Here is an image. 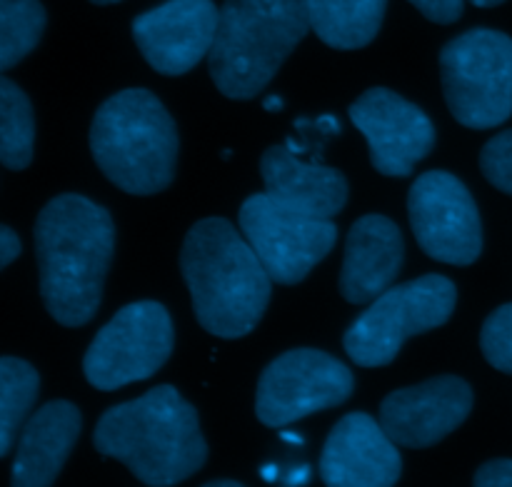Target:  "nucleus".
Returning <instances> with one entry per match:
<instances>
[{"label": "nucleus", "instance_id": "obj_1", "mask_svg": "<svg viewBox=\"0 0 512 487\" xmlns=\"http://www.w3.org/2000/svg\"><path fill=\"white\" fill-rule=\"evenodd\" d=\"M113 250V218L85 195H58L40 210L35 258L40 295L53 320L80 328L95 318Z\"/></svg>", "mask_w": 512, "mask_h": 487}, {"label": "nucleus", "instance_id": "obj_2", "mask_svg": "<svg viewBox=\"0 0 512 487\" xmlns=\"http://www.w3.org/2000/svg\"><path fill=\"white\" fill-rule=\"evenodd\" d=\"M198 323L223 340L253 333L268 310L273 278L243 233L225 218H205L190 228L180 250Z\"/></svg>", "mask_w": 512, "mask_h": 487}, {"label": "nucleus", "instance_id": "obj_3", "mask_svg": "<svg viewBox=\"0 0 512 487\" xmlns=\"http://www.w3.org/2000/svg\"><path fill=\"white\" fill-rule=\"evenodd\" d=\"M93 443L150 487L183 483L208 460L198 413L173 385H158L103 413Z\"/></svg>", "mask_w": 512, "mask_h": 487}, {"label": "nucleus", "instance_id": "obj_4", "mask_svg": "<svg viewBox=\"0 0 512 487\" xmlns=\"http://www.w3.org/2000/svg\"><path fill=\"white\" fill-rule=\"evenodd\" d=\"M90 153L120 190L155 195L175 178L178 128L150 90H120L95 110Z\"/></svg>", "mask_w": 512, "mask_h": 487}, {"label": "nucleus", "instance_id": "obj_5", "mask_svg": "<svg viewBox=\"0 0 512 487\" xmlns=\"http://www.w3.org/2000/svg\"><path fill=\"white\" fill-rule=\"evenodd\" d=\"M308 30V0H225L208 55L210 78L228 98H255Z\"/></svg>", "mask_w": 512, "mask_h": 487}, {"label": "nucleus", "instance_id": "obj_6", "mask_svg": "<svg viewBox=\"0 0 512 487\" xmlns=\"http://www.w3.org/2000/svg\"><path fill=\"white\" fill-rule=\"evenodd\" d=\"M440 78L460 125L498 128L512 115V38L490 28L458 35L440 50Z\"/></svg>", "mask_w": 512, "mask_h": 487}, {"label": "nucleus", "instance_id": "obj_7", "mask_svg": "<svg viewBox=\"0 0 512 487\" xmlns=\"http://www.w3.org/2000/svg\"><path fill=\"white\" fill-rule=\"evenodd\" d=\"M455 303L458 288L445 275H423L388 288L348 328L343 338L345 353L360 368L390 365L405 340L448 323Z\"/></svg>", "mask_w": 512, "mask_h": 487}, {"label": "nucleus", "instance_id": "obj_8", "mask_svg": "<svg viewBox=\"0 0 512 487\" xmlns=\"http://www.w3.org/2000/svg\"><path fill=\"white\" fill-rule=\"evenodd\" d=\"M175 330L170 313L155 300L125 305L90 343L83 373L98 390H118L148 380L168 363Z\"/></svg>", "mask_w": 512, "mask_h": 487}, {"label": "nucleus", "instance_id": "obj_9", "mask_svg": "<svg viewBox=\"0 0 512 487\" xmlns=\"http://www.w3.org/2000/svg\"><path fill=\"white\" fill-rule=\"evenodd\" d=\"M240 230L258 253L273 283L295 285L328 258L338 240L330 218H313L278 203L273 195L255 193L240 205Z\"/></svg>", "mask_w": 512, "mask_h": 487}, {"label": "nucleus", "instance_id": "obj_10", "mask_svg": "<svg viewBox=\"0 0 512 487\" xmlns=\"http://www.w3.org/2000/svg\"><path fill=\"white\" fill-rule=\"evenodd\" d=\"M348 365L315 348L288 350L263 370L255 415L268 428H285L305 415L343 405L353 395Z\"/></svg>", "mask_w": 512, "mask_h": 487}, {"label": "nucleus", "instance_id": "obj_11", "mask_svg": "<svg viewBox=\"0 0 512 487\" xmlns=\"http://www.w3.org/2000/svg\"><path fill=\"white\" fill-rule=\"evenodd\" d=\"M408 215L420 248L433 260L470 265L483 253V223L473 195L460 178L430 170L408 193Z\"/></svg>", "mask_w": 512, "mask_h": 487}, {"label": "nucleus", "instance_id": "obj_12", "mask_svg": "<svg viewBox=\"0 0 512 487\" xmlns=\"http://www.w3.org/2000/svg\"><path fill=\"white\" fill-rule=\"evenodd\" d=\"M350 120L370 145L378 173L408 178L435 145V125L415 103L388 88H370L350 105Z\"/></svg>", "mask_w": 512, "mask_h": 487}, {"label": "nucleus", "instance_id": "obj_13", "mask_svg": "<svg viewBox=\"0 0 512 487\" xmlns=\"http://www.w3.org/2000/svg\"><path fill=\"white\" fill-rule=\"evenodd\" d=\"M218 25L213 0H168L133 20V38L150 68L183 75L210 55Z\"/></svg>", "mask_w": 512, "mask_h": 487}, {"label": "nucleus", "instance_id": "obj_14", "mask_svg": "<svg viewBox=\"0 0 512 487\" xmlns=\"http://www.w3.org/2000/svg\"><path fill=\"white\" fill-rule=\"evenodd\" d=\"M473 388L458 375H440L390 393L380 405V425L400 448H433L468 420Z\"/></svg>", "mask_w": 512, "mask_h": 487}, {"label": "nucleus", "instance_id": "obj_15", "mask_svg": "<svg viewBox=\"0 0 512 487\" xmlns=\"http://www.w3.org/2000/svg\"><path fill=\"white\" fill-rule=\"evenodd\" d=\"M400 473L398 443L368 413L345 415L320 455V478L330 487H390Z\"/></svg>", "mask_w": 512, "mask_h": 487}, {"label": "nucleus", "instance_id": "obj_16", "mask_svg": "<svg viewBox=\"0 0 512 487\" xmlns=\"http://www.w3.org/2000/svg\"><path fill=\"white\" fill-rule=\"evenodd\" d=\"M405 243L398 225L385 215L355 220L345 240L340 293L348 303L365 305L383 295L403 268Z\"/></svg>", "mask_w": 512, "mask_h": 487}, {"label": "nucleus", "instance_id": "obj_17", "mask_svg": "<svg viewBox=\"0 0 512 487\" xmlns=\"http://www.w3.org/2000/svg\"><path fill=\"white\" fill-rule=\"evenodd\" d=\"M265 193L278 203L313 215L333 218L348 203V180L328 165L303 163L288 145H273L260 158Z\"/></svg>", "mask_w": 512, "mask_h": 487}, {"label": "nucleus", "instance_id": "obj_18", "mask_svg": "<svg viewBox=\"0 0 512 487\" xmlns=\"http://www.w3.org/2000/svg\"><path fill=\"white\" fill-rule=\"evenodd\" d=\"M80 428H83L80 410L68 400H53V403L43 405L38 413H33L18 438V450H15L13 460V485H53L78 440Z\"/></svg>", "mask_w": 512, "mask_h": 487}, {"label": "nucleus", "instance_id": "obj_19", "mask_svg": "<svg viewBox=\"0 0 512 487\" xmlns=\"http://www.w3.org/2000/svg\"><path fill=\"white\" fill-rule=\"evenodd\" d=\"M388 0H308L310 28L335 50H358L373 43L383 25Z\"/></svg>", "mask_w": 512, "mask_h": 487}, {"label": "nucleus", "instance_id": "obj_20", "mask_svg": "<svg viewBox=\"0 0 512 487\" xmlns=\"http://www.w3.org/2000/svg\"><path fill=\"white\" fill-rule=\"evenodd\" d=\"M35 118L28 95L10 78H0V160L8 170L28 168L33 160Z\"/></svg>", "mask_w": 512, "mask_h": 487}, {"label": "nucleus", "instance_id": "obj_21", "mask_svg": "<svg viewBox=\"0 0 512 487\" xmlns=\"http://www.w3.org/2000/svg\"><path fill=\"white\" fill-rule=\"evenodd\" d=\"M40 390V375L30 363L5 355L0 360V455L13 450L18 430Z\"/></svg>", "mask_w": 512, "mask_h": 487}, {"label": "nucleus", "instance_id": "obj_22", "mask_svg": "<svg viewBox=\"0 0 512 487\" xmlns=\"http://www.w3.org/2000/svg\"><path fill=\"white\" fill-rule=\"evenodd\" d=\"M45 30L40 0H0V70H10L38 45Z\"/></svg>", "mask_w": 512, "mask_h": 487}, {"label": "nucleus", "instance_id": "obj_23", "mask_svg": "<svg viewBox=\"0 0 512 487\" xmlns=\"http://www.w3.org/2000/svg\"><path fill=\"white\" fill-rule=\"evenodd\" d=\"M480 348L493 368L512 375V303L500 305L488 315L480 333Z\"/></svg>", "mask_w": 512, "mask_h": 487}, {"label": "nucleus", "instance_id": "obj_24", "mask_svg": "<svg viewBox=\"0 0 512 487\" xmlns=\"http://www.w3.org/2000/svg\"><path fill=\"white\" fill-rule=\"evenodd\" d=\"M480 170L490 185L512 195V130L498 133L485 143L480 153Z\"/></svg>", "mask_w": 512, "mask_h": 487}, {"label": "nucleus", "instance_id": "obj_25", "mask_svg": "<svg viewBox=\"0 0 512 487\" xmlns=\"http://www.w3.org/2000/svg\"><path fill=\"white\" fill-rule=\"evenodd\" d=\"M428 20L440 25L455 23L463 15V0H410Z\"/></svg>", "mask_w": 512, "mask_h": 487}, {"label": "nucleus", "instance_id": "obj_26", "mask_svg": "<svg viewBox=\"0 0 512 487\" xmlns=\"http://www.w3.org/2000/svg\"><path fill=\"white\" fill-rule=\"evenodd\" d=\"M475 485L478 487H512V460L500 458L480 465L475 473Z\"/></svg>", "mask_w": 512, "mask_h": 487}, {"label": "nucleus", "instance_id": "obj_27", "mask_svg": "<svg viewBox=\"0 0 512 487\" xmlns=\"http://www.w3.org/2000/svg\"><path fill=\"white\" fill-rule=\"evenodd\" d=\"M18 255H20V238L8 228V225H3V228H0V268H8Z\"/></svg>", "mask_w": 512, "mask_h": 487}, {"label": "nucleus", "instance_id": "obj_28", "mask_svg": "<svg viewBox=\"0 0 512 487\" xmlns=\"http://www.w3.org/2000/svg\"><path fill=\"white\" fill-rule=\"evenodd\" d=\"M283 108V100L278 98V95H273V98L265 100V110H280Z\"/></svg>", "mask_w": 512, "mask_h": 487}, {"label": "nucleus", "instance_id": "obj_29", "mask_svg": "<svg viewBox=\"0 0 512 487\" xmlns=\"http://www.w3.org/2000/svg\"><path fill=\"white\" fill-rule=\"evenodd\" d=\"M473 5H478V8H495V5L505 3V0H470Z\"/></svg>", "mask_w": 512, "mask_h": 487}, {"label": "nucleus", "instance_id": "obj_30", "mask_svg": "<svg viewBox=\"0 0 512 487\" xmlns=\"http://www.w3.org/2000/svg\"><path fill=\"white\" fill-rule=\"evenodd\" d=\"M210 487H238L240 483L238 480H213V483H208Z\"/></svg>", "mask_w": 512, "mask_h": 487}, {"label": "nucleus", "instance_id": "obj_31", "mask_svg": "<svg viewBox=\"0 0 512 487\" xmlns=\"http://www.w3.org/2000/svg\"><path fill=\"white\" fill-rule=\"evenodd\" d=\"M275 473H278V468H275V465H265V468H263V478L265 480H275V478H278V475H275Z\"/></svg>", "mask_w": 512, "mask_h": 487}, {"label": "nucleus", "instance_id": "obj_32", "mask_svg": "<svg viewBox=\"0 0 512 487\" xmlns=\"http://www.w3.org/2000/svg\"><path fill=\"white\" fill-rule=\"evenodd\" d=\"M283 440H288V443H303V438L300 435H293V433H283Z\"/></svg>", "mask_w": 512, "mask_h": 487}, {"label": "nucleus", "instance_id": "obj_33", "mask_svg": "<svg viewBox=\"0 0 512 487\" xmlns=\"http://www.w3.org/2000/svg\"><path fill=\"white\" fill-rule=\"evenodd\" d=\"M90 3H95V5H113V3H120V0H90Z\"/></svg>", "mask_w": 512, "mask_h": 487}]
</instances>
